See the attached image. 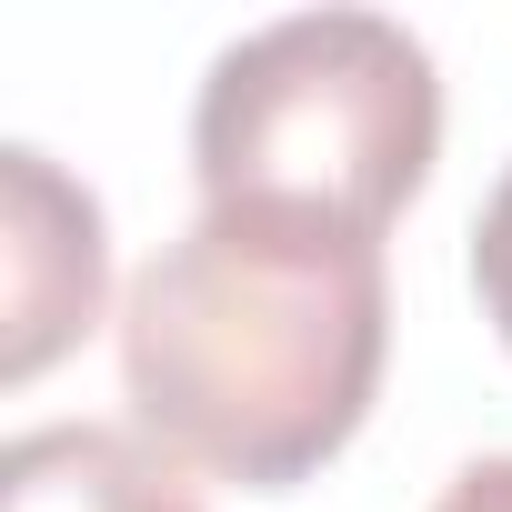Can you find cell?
Returning <instances> with one entry per match:
<instances>
[{
    "label": "cell",
    "instance_id": "obj_1",
    "mask_svg": "<svg viewBox=\"0 0 512 512\" xmlns=\"http://www.w3.org/2000/svg\"><path fill=\"white\" fill-rule=\"evenodd\" d=\"M392 282L382 241L312 211H201L121 302L131 422L211 482H312L382 392Z\"/></svg>",
    "mask_w": 512,
    "mask_h": 512
},
{
    "label": "cell",
    "instance_id": "obj_2",
    "mask_svg": "<svg viewBox=\"0 0 512 512\" xmlns=\"http://www.w3.org/2000/svg\"><path fill=\"white\" fill-rule=\"evenodd\" d=\"M442 151V71L382 11H292L241 31L191 101L201 211H312L392 231Z\"/></svg>",
    "mask_w": 512,
    "mask_h": 512
},
{
    "label": "cell",
    "instance_id": "obj_3",
    "mask_svg": "<svg viewBox=\"0 0 512 512\" xmlns=\"http://www.w3.org/2000/svg\"><path fill=\"white\" fill-rule=\"evenodd\" d=\"M111 292L101 201L31 141L0 151V382H41Z\"/></svg>",
    "mask_w": 512,
    "mask_h": 512
},
{
    "label": "cell",
    "instance_id": "obj_4",
    "mask_svg": "<svg viewBox=\"0 0 512 512\" xmlns=\"http://www.w3.org/2000/svg\"><path fill=\"white\" fill-rule=\"evenodd\" d=\"M0 512H201V492L151 432L41 422L0 452Z\"/></svg>",
    "mask_w": 512,
    "mask_h": 512
},
{
    "label": "cell",
    "instance_id": "obj_5",
    "mask_svg": "<svg viewBox=\"0 0 512 512\" xmlns=\"http://www.w3.org/2000/svg\"><path fill=\"white\" fill-rule=\"evenodd\" d=\"M472 292H482V322H492L502 352H512V161H502V181H492L482 211H472Z\"/></svg>",
    "mask_w": 512,
    "mask_h": 512
},
{
    "label": "cell",
    "instance_id": "obj_6",
    "mask_svg": "<svg viewBox=\"0 0 512 512\" xmlns=\"http://www.w3.org/2000/svg\"><path fill=\"white\" fill-rule=\"evenodd\" d=\"M432 512H512V452L462 462V472L442 482V502H432Z\"/></svg>",
    "mask_w": 512,
    "mask_h": 512
}]
</instances>
